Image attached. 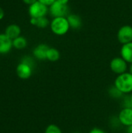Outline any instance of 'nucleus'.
<instances>
[{"label":"nucleus","instance_id":"obj_15","mask_svg":"<svg viewBox=\"0 0 132 133\" xmlns=\"http://www.w3.org/2000/svg\"><path fill=\"white\" fill-rule=\"evenodd\" d=\"M60 58V52L54 48H49L47 52V60L50 62H57Z\"/></svg>","mask_w":132,"mask_h":133},{"label":"nucleus","instance_id":"obj_19","mask_svg":"<svg viewBox=\"0 0 132 133\" xmlns=\"http://www.w3.org/2000/svg\"><path fill=\"white\" fill-rule=\"evenodd\" d=\"M37 1H39L40 2L44 4V5H47V6H48V5L50 6V5H51L56 0H37Z\"/></svg>","mask_w":132,"mask_h":133},{"label":"nucleus","instance_id":"obj_24","mask_svg":"<svg viewBox=\"0 0 132 133\" xmlns=\"http://www.w3.org/2000/svg\"><path fill=\"white\" fill-rule=\"evenodd\" d=\"M127 133H132V125L127 127Z\"/></svg>","mask_w":132,"mask_h":133},{"label":"nucleus","instance_id":"obj_26","mask_svg":"<svg viewBox=\"0 0 132 133\" xmlns=\"http://www.w3.org/2000/svg\"><path fill=\"white\" fill-rule=\"evenodd\" d=\"M129 72H131L132 74V63L131 64V65H130V68H129Z\"/></svg>","mask_w":132,"mask_h":133},{"label":"nucleus","instance_id":"obj_5","mask_svg":"<svg viewBox=\"0 0 132 133\" xmlns=\"http://www.w3.org/2000/svg\"><path fill=\"white\" fill-rule=\"evenodd\" d=\"M68 5L61 4L58 2L57 0L51 5H50L49 11L50 14L54 17H65V16L68 12Z\"/></svg>","mask_w":132,"mask_h":133},{"label":"nucleus","instance_id":"obj_2","mask_svg":"<svg viewBox=\"0 0 132 133\" xmlns=\"http://www.w3.org/2000/svg\"><path fill=\"white\" fill-rule=\"evenodd\" d=\"M69 23L65 17L54 18L51 23V29L52 32L58 36L65 35L69 30Z\"/></svg>","mask_w":132,"mask_h":133},{"label":"nucleus","instance_id":"obj_8","mask_svg":"<svg viewBox=\"0 0 132 133\" xmlns=\"http://www.w3.org/2000/svg\"><path fill=\"white\" fill-rule=\"evenodd\" d=\"M118 122L124 126L132 125V108H123L118 115Z\"/></svg>","mask_w":132,"mask_h":133},{"label":"nucleus","instance_id":"obj_12","mask_svg":"<svg viewBox=\"0 0 132 133\" xmlns=\"http://www.w3.org/2000/svg\"><path fill=\"white\" fill-rule=\"evenodd\" d=\"M20 33H21L20 27L16 24H11L8 26L5 31V34L12 40H14L15 38L19 37Z\"/></svg>","mask_w":132,"mask_h":133},{"label":"nucleus","instance_id":"obj_23","mask_svg":"<svg viewBox=\"0 0 132 133\" xmlns=\"http://www.w3.org/2000/svg\"><path fill=\"white\" fill-rule=\"evenodd\" d=\"M58 2L61 3V4H65V5H68V2L69 0H57Z\"/></svg>","mask_w":132,"mask_h":133},{"label":"nucleus","instance_id":"obj_18","mask_svg":"<svg viewBox=\"0 0 132 133\" xmlns=\"http://www.w3.org/2000/svg\"><path fill=\"white\" fill-rule=\"evenodd\" d=\"M108 93H109V95L113 98H120L124 95L117 87H114H114H112L109 89Z\"/></svg>","mask_w":132,"mask_h":133},{"label":"nucleus","instance_id":"obj_25","mask_svg":"<svg viewBox=\"0 0 132 133\" xmlns=\"http://www.w3.org/2000/svg\"><path fill=\"white\" fill-rule=\"evenodd\" d=\"M129 98H130L131 106V108H132V93H131V94H130V95H129Z\"/></svg>","mask_w":132,"mask_h":133},{"label":"nucleus","instance_id":"obj_22","mask_svg":"<svg viewBox=\"0 0 132 133\" xmlns=\"http://www.w3.org/2000/svg\"><path fill=\"white\" fill-rule=\"evenodd\" d=\"M4 16H5V12H4V10L2 9V8H1V7H0V20L3 19Z\"/></svg>","mask_w":132,"mask_h":133},{"label":"nucleus","instance_id":"obj_17","mask_svg":"<svg viewBox=\"0 0 132 133\" xmlns=\"http://www.w3.org/2000/svg\"><path fill=\"white\" fill-rule=\"evenodd\" d=\"M44 133H63L59 126L54 124H51L47 125L44 130Z\"/></svg>","mask_w":132,"mask_h":133},{"label":"nucleus","instance_id":"obj_20","mask_svg":"<svg viewBox=\"0 0 132 133\" xmlns=\"http://www.w3.org/2000/svg\"><path fill=\"white\" fill-rule=\"evenodd\" d=\"M89 133H107L104 130H103V129H100V128H93V129H92Z\"/></svg>","mask_w":132,"mask_h":133},{"label":"nucleus","instance_id":"obj_11","mask_svg":"<svg viewBox=\"0 0 132 133\" xmlns=\"http://www.w3.org/2000/svg\"><path fill=\"white\" fill-rule=\"evenodd\" d=\"M121 58H124L128 63H132V42L123 44L121 49Z\"/></svg>","mask_w":132,"mask_h":133},{"label":"nucleus","instance_id":"obj_6","mask_svg":"<svg viewBox=\"0 0 132 133\" xmlns=\"http://www.w3.org/2000/svg\"><path fill=\"white\" fill-rule=\"evenodd\" d=\"M117 39L122 44L132 42V26L128 25L123 26L118 30Z\"/></svg>","mask_w":132,"mask_h":133},{"label":"nucleus","instance_id":"obj_14","mask_svg":"<svg viewBox=\"0 0 132 133\" xmlns=\"http://www.w3.org/2000/svg\"><path fill=\"white\" fill-rule=\"evenodd\" d=\"M30 23L40 28H45L49 25V20L45 16L40 18H31Z\"/></svg>","mask_w":132,"mask_h":133},{"label":"nucleus","instance_id":"obj_21","mask_svg":"<svg viewBox=\"0 0 132 133\" xmlns=\"http://www.w3.org/2000/svg\"><path fill=\"white\" fill-rule=\"evenodd\" d=\"M23 2H24V3H26V5H30L33 4L34 2H36L37 0H23Z\"/></svg>","mask_w":132,"mask_h":133},{"label":"nucleus","instance_id":"obj_10","mask_svg":"<svg viewBox=\"0 0 132 133\" xmlns=\"http://www.w3.org/2000/svg\"><path fill=\"white\" fill-rule=\"evenodd\" d=\"M48 49H49V47L47 44H38L33 51V56L38 60H46L47 52Z\"/></svg>","mask_w":132,"mask_h":133},{"label":"nucleus","instance_id":"obj_1","mask_svg":"<svg viewBox=\"0 0 132 133\" xmlns=\"http://www.w3.org/2000/svg\"><path fill=\"white\" fill-rule=\"evenodd\" d=\"M114 87H117L123 94H130L132 93V74L126 72L117 75L114 80Z\"/></svg>","mask_w":132,"mask_h":133},{"label":"nucleus","instance_id":"obj_16","mask_svg":"<svg viewBox=\"0 0 132 133\" xmlns=\"http://www.w3.org/2000/svg\"><path fill=\"white\" fill-rule=\"evenodd\" d=\"M26 44H27V41H26V38L22 36H19V37L15 38L14 40H12L13 48H15L18 50L25 48L26 47Z\"/></svg>","mask_w":132,"mask_h":133},{"label":"nucleus","instance_id":"obj_7","mask_svg":"<svg viewBox=\"0 0 132 133\" xmlns=\"http://www.w3.org/2000/svg\"><path fill=\"white\" fill-rule=\"evenodd\" d=\"M16 75L19 78L22 79H29L33 72V67L29 64L21 62L16 67Z\"/></svg>","mask_w":132,"mask_h":133},{"label":"nucleus","instance_id":"obj_4","mask_svg":"<svg viewBox=\"0 0 132 133\" xmlns=\"http://www.w3.org/2000/svg\"><path fill=\"white\" fill-rule=\"evenodd\" d=\"M110 68L115 74L121 75L127 72L128 62L121 57H116L110 61Z\"/></svg>","mask_w":132,"mask_h":133},{"label":"nucleus","instance_id":"obj_9","mask_svg":"<svg viewBox=\"0 0 132 133\" xmlns=\"http://www.w3.org/2000/svg\"><path fill=\"white\" fill-rule=\"evenodd\" d=\"M12 47V40L5 34H0V54L5 55L9 53Z\"/></svg>","mask_w":132,"mask_h":133},{"label":"nucleus","instance_id":"obj_13","mask_svg":"<svg viewBox=\"0 0 132 133\" xmlns=\"http://www.w3.org/2000/svg\"><path fill=\"white\" fill-rule=\"evenodd\" d=\"M67 19L69 23V26L74 30H78L79 29L82 25V19L79 16L75 15V14H71L68 15L67 17Z\"/></svg>","mask_w":132,"mask_h":133},{"label":"nucleus","instance_id":"obj_3","mask_svg":"<svg viewBox=\"0 0 132 133\" xmlns=\"http://www.w3.org/2000/svg\"><path fill=\"white\" fill-rule=\"evenodd\" d=\"M28 11L31 18H40L45 16V15L47 13L48 9L47 5L40 2L39 1H37L29 6Z\"/></svg>","mask_w":132,"mask_h":133}]
</instances>
